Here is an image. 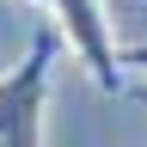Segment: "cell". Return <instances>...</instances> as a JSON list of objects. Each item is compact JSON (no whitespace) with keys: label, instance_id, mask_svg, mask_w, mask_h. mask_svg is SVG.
<instances>
[{"label":"cell","instance_id":"1","mask_svg":"<svg viewBox=\"0 0 147 147\" xmlns=\"http://www.w3.org/2000/svg\"><path fill=\"white\" fill-rule=\"evenodd\" d=\"M61 55L55 25H37L25 55L0 74V147H43V123H49V74Z\"/></svg>","mask_w":147,"mask_h":147},{"label":"cell","instance_id":"2","mask_svg":"<svg viewBox=\"0 0 147 147\" xmlns=\"http://www.w3.org/2000/svg\"><path fill=\"white\" fill-rule=\"evenodd\" d=\"M49 25L74 49V61L86 67V80L98 86V92H123L129 61H123V49H117V31H110L104 0H49Z\"/></svg>","mask_w":147,"mask_h":147},{"label":"cell","instance_id":"3","mask_svg":"<svg viewBox=\"0 0 147 147\" xmlns=\"http://www.w3.org/2000/svg\"><path fill=\"white\" fill-rule=\"evenodd\" d=\"M123 61H129V67H141V74H147V43H129V49H123Z\"/></svg>","mask_w":147,"mask_h":147},{"label":"cell","instance_id":"4","mask_svg":"<svg viewBox=\"0 0 147 147\" xmlns=\"http://www.w3.org/2000/svg\"><path fill=\"white\" fill-rule=\"evenodd\" d=\"M25 6H43V12H49V0H25Z\"/></svg>","mask_w":147,"mask_h":147}]
</instances>
